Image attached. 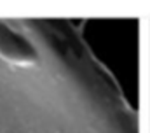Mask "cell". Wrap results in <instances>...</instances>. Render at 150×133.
<instances>
[{"label":"cell","mask_w":150,"mask_h":133,"mask_svg":"<svg viewBox=\"0 0 150 133\" xmlns=\"http://www.w3.org/2000/svg\"><path fill=\"white\" fill-rule=\"evenodd\" d=\"M0 58L12 65H32L37 60L32 44L0 21Z\"/></svg>","instance_id":"obj_1"}]
</instances>
